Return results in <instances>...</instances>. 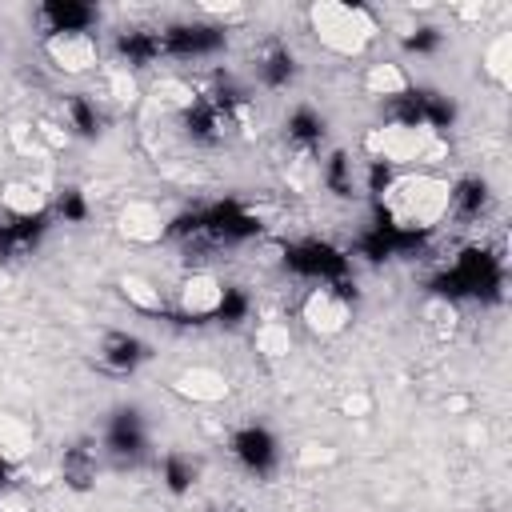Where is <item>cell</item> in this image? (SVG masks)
<instances>
[{
  "label": "cell",
  "instance_id": "ba28073f",
  "mask_svg": "<svg viewBox=\"0 0 512 512\" xmlns=\"http://www.w3.org/2000/svg\"><path fill=\"white\" fill-rule=\"evenodd\" d=\"M160 44L168 60H208L224 52V28L204 24V20H180V24L160 28Z\"/></svg>",
  "mask_w": 512,
  "mask_h": 512
},
{
  "label": "cell",
  "instance_id": "603a6c76",
  "mask_svg": "<svg viewBox=\"0 0 512 512\" xmlns=\"http://www.w3.org/2000/svg\"><path fill=\"white\" fill-rule=\"evenodd\" d=\"M364 88H368L372 96H380V100H392V96L408 92L412 80H408V72H404L400 64H372L368 76H364Z\"/></svg>",
  "mask_w": 512,
  "mask_h": 512
},
{
  "label": "cell",
  "instance_id": "ac0fdd59",
  "mask_svg": "<svg viewBox=\"0 0 512 512\" xmlns=\"http://www.w3.org/2000/svg\"><path fill=\"white\" fill-rule=\"evenodd\" d=\"M96 472H100V448L92 440H80L72 448H64V460H60V476L72 492H88L96 484Z\"/></svg>",
  "mask_w": 512,
  "mask_h": 512
},
{
  "label": "cell",
  "instance_id": "3957f363",
  "mask_svg": "<svg viewBox=\"0 0 512 512\" xmlns=\"http://www.w3.org/2000/svg\"><path fill=\"white\" fill-rule=\"evenodd\" d=\"M308 20L316 40L336 56H360L376 36V20L364 4H316Z\"/></svg>",
  "mask_w": 512,
  "mask_h": 512
},
{
  "label": "cell",
  "instance_id": "e0dca14e",
  "mask_svg": "<svg viewBox=\"0 0 512 512\" xmlns=\"http://www.w3.org/2000/svg\"><path fill=\"white\" fill-rule=\"evenodd\" d=\"M120 232L128 240H136V244H152V240H164L168 236V216L156 204L136 200V204H128L120 212Z\"/></svg>",
  "mask_w": 512,
  "mask_h": 512
},
{
  "label": "cell",
  "instance_id": "4316f807",
  "mask_svg": "<svg viewBox=\"0 0 512 512\" xmlns=\"http://www.w3.org/2000/svg\"><path fill=\"white\" fill-rule=\"evenodd\" d=\"M124 296L140 308V312H152V316H168V296L152 284V280H140V276H128L124 280Z\"/></svg>",
  "mask_w": 512,
  "mask_h": 512
},
{
  "label": "cell",
  "instance_id": "7c38bea8",
  "mask_svg": "<svg viewBox=\"0 0 512 512\" xmlns=\"http://www.w3.org/2000/svg\"><path fill=\"white\" fill-rule=\"evenodd\" d=\"M148 448V432L136 408H120L112 412L108 428H104V452L116 456V464H132L140 452Z\"/></svg>",
  "mask_w": 512,
  "mask_h": 512
},
{
  "label": "cell",
  "instance_id": "7a4b0ae2",
  "mask_svg": "<svg viewBox=\"0 0 512 512\" xmlns=\"http://www.w3.org/2000/svg\"><path fill=\"white\" fill-rule=\"evenodd\" d=\"M432 292L440 300H460V296H476V300H500L504 296V264L496 252L472 244L464 248L444 272L432 276Z\"/></svg>",
  "mask_w": 512,
  "mask_h": 512
},
{
  "label": "cell",
  "instance_id": "484cf974",
  "mask_svg": "<svg viewBox=\"0 0 512 512\" xmlns=\"http://www.w3.org/2000/svg\"><path fill=\"white\" fill-rule=\"evenodd\" d=\"M32 428L24 424V420H16V416H0V456L8 460V464H16L28 448H32Z\"/></svg>",
  "mask_w": 512,
  "mask_h": 512
},
{
  "label": "cell",
  "instance_id": "8992f818",
  "mask_svg": "<svg viewBox=\"0 0 512 512\" xmlns=\"http://www.w3.org/2000/svg\"><path fill=\"white\" fill-rule=\"evenodd\" d=\"M284 268L312 284H336V280H348L352 260L328 240H296V244H284Z\"/></svg>",
  "mask_w": 512,
  "mask_h": 512
},
{
  "label": "cell",
  "instance_id": "6da1fadb",
  "mask_svg": "<svg viewBox=\"0 0 512 512\" xmlns=\"http://www.w3.org/2000/svg\"><path fill=\"white\" fill-rule=\"evenodd\" d=\"M448 196H452V180L436 172H404L376 200V220L428 236L448 216Z\"/></svg>",
  "mask_w": 512,
  "mask_h": 512
},
{
  "label": "cell",
  "instance_id": "30bf717a",
  "mask_svg": "<svg viewBox=\"0 0 512 512\" xmlns=\"http://www.w3.org/2000/svg\"><path fill=\"white\" fill-rule=\"evenodd\" d=\"M44 52L48 60L64 72V76H84L100 64V44L92 32H64V36H44Z\"/></svg>",
  "mask_w": 512,
  "mask_h": 512
},
{
  "label": "cell",
  "instance_id": "cb8c5ba5",
  "mask_svg": "<svg viewBox=\"0 0 512 512\" xmlns=\"http://www.w3.org/2000/svg\"><path fill=\"white\" fill-rule=\"evenodd\" d=\"M324 184H328L332 196H356L360 172H356V164H352L348 152H332V156L324 160Z\"/></svg>",
  "mask_w": 512,
  "mask_h": 512
},
{
  "label": "cell",
  "instance_id": "d6986e66",
  "mask_svg": "<svg viewBox=\"0 0 512 512\" xmlns=\"http://www.w3.org/2000/svg\"><path fill=\"white\" fill-rule=\"evenodd\" d=\"M488 204H492L488 180H480V176H464V180H456V184H452V196H448V216H452V220L472 224V220H480V216L488 212Z\"/></svg>",
  "mask_w": 512,
  "mask_h": 512
},
{
  "label": "cell",
  "instance_id": "7402d4cb",
  "mask_svg": "<svg viewBox=\"0 0 512 512\" xmlns=\"http://www.w3.org/2000/svg\"><path fill=\"white\" fill-rule=\"evenodd\" d=\"M196 476H200V464H196L192 456L168 452V456L160 460V480H164V488H168L172 496H184V492H192Z\"/></svg>",
  "mask_w": 512,
  "mask_h": 512
},
{
  "label": "cell",
  "instance_id": "277c9868",
  "mask_svg": "<svg viewBox=\"0 0 512 512\" xmlns=\"http://www.w3.org/2000/svg\"><path fill=\"white\" fill-rule=\"evenodd\" d=\"M352 284L336 280V284H316L304 300H300V320L312 336H340L352 320Z\"/></svg>",
  "mask_w": 512,
  "mask_h": 512
},
{
  "label": "cell",
  "instance_id": "83f0119b",
  "mask_svg": "<svg viewBox=\"0 0 512 512\" xmlns=\"http://www.w3.org/2000/svg\"><path fill=\"white\" fill-rule=\"evenodd\" d=\"M248 312H252L248 292H244V288H236V284H224V296H220V304H216V316H212V320H220V324L236 328V324H244V320H248Z\"/></svg>",
  "mask_w": 512,
  "mask_h": 512
},
{
  "label": "cell",
  "instance_id": "836d02e7",
  "mask_svg": "<svg viewBox=\"0 0 512 512\" xmlns=\"http://www.w3.org/2000/svg\"><path fill=\"white\" fill-rule=\"evenodd\" d=\"M0 48H4V44H0Z\"/></svg>",
  "mask_w": 512,
  "mask_h": 512
},
{
  "label": "cell",
  "instance_id": "4dcf8cb0",
  "mask_svg": "<svg viewBox=\"0 0 512 512\" xmlns=\"http://www.w3.org/2000/svg\"><path fill=\"white\" fill-rule=\"evenodd\" d=\"M508 56H512V40H508V36H496L492 48H488V56H484V60H488L484 68H488V76H492L500 88L508 84Z\"/></svg>",
  "mask_w": 512,
  "mask_h": 512
},
{
  "label": "cell",
  "instance_id": "d4e9b609",
  "mask_svg": "<svg viewBox=\"0 0 512 512\" xmlns=\"http://www.w3.org/2000/svg\"><path fill=\"white\" fill-rule=\"evenodd\" d=\"M64 116H68V128L76 136H84V140H92L100 132V112L84 92H68L64 96Z\"/></svg>",
  "mask_w": 512,
  "mask_h": 512
},
{
  "label": "cell",
  "instance_id": "d6a6232c",
  "mask_svg": "<svg viewBox=\"0 0 512 512\" xmlns=\"http://www.w3.org/2000/svg\"><path fill=\"white\" fill-rule=\"evenodd\" d=\"M12 476H16V464H8V460L0 456V492H8V488H12Z\"/></svg>",
  "mask_w": 512,
  "mask_h": 512
},
{
  "label": "cell",
  "instance_id": "2e32d148",
  "mask_svg": "<svg viewBox=\"0 0 512 512\" xmlns=\"http://www.w3.org/2000/svg\"><path fill=\"white\" fill-rule=\"evenodd\" d=\"M48 192L36 180H8L0 184V216H48Z\"/></svg>",
  "mask_w": 512,
  "mask_h": 512
},
{
  "label": "cell",
  "instance_id": "9a60e30c",
  "mask_svg": "<svg viewBox=\"0 0 512 512\" xmlns=\"http://www.w3.org/2000/svg\"><path fill=\"white\" fill-rule=\"evenodd\" d=\"M112 52H116V60H120V64H128V68L156 64V60L164 56L160 28H124V32H116Z\"/></svg>",
  "mask_w": 512,
  "mask_h": 512
},
{
  "label": "cell",
  "instance_id": "44dd1931",
  "mask_svg": "<svg viewBox=\"0 0 512 512\" xmlns=\"http://www.w3.org/2000/svg\"><path fill=\"white\" fill-rule=\"evenodd\" d=\"M176 392H184V396H192V400L212 404V400L228 396V380H224L220 372H212V368H188V372H180V376H176Z\"/></svg>",
  "mask_w": 512,
  "mask_h": 512
},
{
  "label": "cell",
  "instance_id": "ffe728a7",
  "mask_svg": "<svg viewBox=\"0 0 512 512\" xmlns=\"http://www.w3.org/2000/svg\"><path fill=\"white\" fill-rule=\"evenodd\" d=\"M324 128H328L324 116H320L316 108L300 104V108H292L288 120H284V140H288L296 152H316L320 140H324Z\"/></svg>",
  "mask_w": 512,
  "mask_h": 512
},
{
  "label": "cell",
  "instance_id": "f546056e",
  "mask_svg": "<svg viewBox=\"0 0 512 512\" xmlns=\"http://www.w3.org/2000/svg\"><path fill=\"white\" fill-rule=\"evenodd\" d=\"M440 44H444V32L432 24H420L404 36V52H412V56H432V52H440Z\"/></svg>",
  "mask_w": 512,
  "mask_h": 512
},
{
  "label": "cell",
  "instance_id": "9c48e42d",
  "mask_svg": "<svg viewBox=\"0 0 512 512\" xmlns=\"http://www.w3.org/2000/svg\"><path fill=\"white\" fill-rule=\"evenodd\" d=\"M228 452H232L236 464H240L244 472H252V476H272L276 464H280V444H276V436H272L268 428H260V424L236 428V432L228 436Z\"/></svg>",
  "mask_w": 512,
  "mask_h": 512
},
{
  "label": "cell",
  "instance_id": "4fadbf2b",
  "mask_svg": "<svg viewBox=\"0 0 512 512\" xmlns=\"http://www.w3.org/2000/svg\"><path fill=\"white\" fill-rule=\"evenodd\" d=\"M36 28L44 36H64V32H88L96 24V8L80 4V0H48L32 12Z\"/></svg>",
  "mask_w": 512,
  "mask_h": 512
},
{
  "label": "cell",
  "instance_id": "52a82bcc",
  "mask_svg": "<svg viewBox=\"0 0 512 512\" xmlns=\"http://www.w3.org/2000/svg\"><path fill=\"white\" fill-rule=\"evenodd\" d=\"M220 296H224V280H216L212 272L196 268V272H188V276L172 288L168 320H176V324H204V320L216 316Z\"/></svg>",
  "mask_w": 512,
  "mask_h": 512
},
{
  "label": "cell",
  "instance_id": "5bb4252c",
  "mask_svg": "<svg viewBox=\"0 0 512 512\" xmlns=\"http://www.w3.org/2000/svg\"><path fill=\"white\" fill-rule=\"evenodd\" d=\"M252 76H256V84L268 88V92L288 88V84L296 80V56H292V48L280 44V40H264V44L256 48V56H252Z\"/></svg>",
  "mask_w": 512,
  "mask_h": 512
},
{
  "label": "cell",
  "instance_id": "5b68a950",
  "mask_svg": "<svg viewBox=\"0 0 512 512\" xmlns=\"http://www.w3.org/2000/svg\"><path fill=\"white\" fill-rule=\"evenodd\" d=\"M440 148V136L424 132V128H400V124H380L364 136V152L368 160H384V164H416L428 160Z\"/></svg>",
  "mask_w": 512,
  "mask_h": 512
},
{
  "label": "cell",
  "instance_id": "1f68e13d",
  "mask_svg": "<svg viewBox=\"0 0 512 512\" xmlns=\"http://www.w3.org/2000/svg\"><path fill=\"white\" fill-rule=\"evenodd\" d=\"M256 344L264 348V356H284L288 352V328L284 324H264L260 336H256Z\"/></svg>",
  "mask_w": 512,
  "mask_h": 512
},
{
  "label": "cell",
  "instance_id": "8fae6325",
  "mask_svg": "<svg viewBox=\"0 0 512 512\" xmlns=\"http://www.w3.org/2000/svg\"><path fill=\"white\" fill-rule=\"evenodd\" d=\"M92 360L108 376H132L148 360V344L140 336H132V332H104Z\"/></svg>",
  "mask_w": 512,
  "mask_h": 512
},
{
  "label": "cell",
  "instance_id": "f1b7e54d",
  "mask_svg": "<svg viewBox=\"0 0 512 512\" xmlns=\"http://www.w3.org/2000/svg\"><path fill=\"white\" fill-rule=\"evenodd\" d=\"M52 212L64 220V224H84L88 220V200H84V192L80 188H60V196H56V204H52Z\"/></svg>",
  "mask_w": 512,
  "mask_h": 512
}]
</instances>
